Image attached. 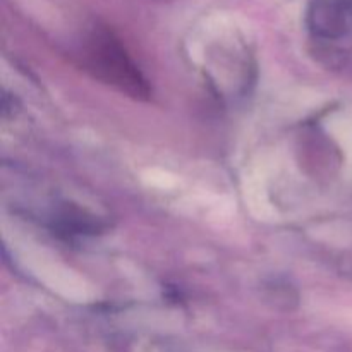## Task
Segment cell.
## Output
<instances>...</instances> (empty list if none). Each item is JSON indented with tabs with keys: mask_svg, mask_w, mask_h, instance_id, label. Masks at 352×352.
<instances>
[{
	"mask_svg": "<svg viewBox=\"0 0 352 352\" xmlns=\"http://www.w3.org/2000/svg\"><path fill=\"white\" fill-rule=\"evenodd\" d=\"M86 65L95 78L116 86L134 98H146L150 95V86L140 69L109 34H96L93 38L86 52Z\"/></svg>",
	"mask_w": 352,
	"mask_h": 352,
	"instance_id": "1",
	"label": "cell"
},
{
	"mask_svg": "<svg viewBox=\"0 0 352 352\" xmlns=\"http://www.w3.org/2000/svg\"><path fill=\"white\" fill-rule=\"evenodd\" d=\"M308 24L320 36H336L346 30L347 6L344 0H315L308 12Z\"/></svg>",
	"mask_w": 352,
	"mask_h": 352,
	"instance_id": "2",
	"label": "cell"
}]
</instances>
